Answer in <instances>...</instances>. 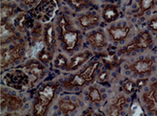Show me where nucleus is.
Instances as JSON below:
<instances>
[{"label": "nucleus", "instance_id": "f257e3e1", "mask_svg": "<svg viewBox=\"0 0 157 116\" xmlns=\"http://www.w3.org/2000/svg\"><path fill=\"white\" fill-rule=\"evenodd\" d=\"M58 88L56 84L46 85L42 90H40L36 98V102L33 105V114L37 116L46 115L48 105L54 99L55 92Z\"/></svg>", "mask_w": 157, "mask_h": 116}, {"label": "nucleus", "instance_id": "f03ea898", "mask_svg": "<svg viewBox=\"0 0 157 116\" xmlns=\"http://www.w3.org/2000/svg\"><path fill=\"white\" fill-rule=\"evenodd\" d=\"M59 27L61 31V40L67 51H72L78 42V33L67 29V23L65 17H61L59 21Z\"/></svg>", "mask_w": 157, "mask_h": 116}, {"label": "nucleus", "instance_id": "7ed1b4c3", "mask_svg": "<svg viewBox=\"0 0 157 116\" xmlns=\"http://www.w3.org/2000/svg\"><path fill=\"white\" fill-rule=\"evenodd\" d=\"M24 43L1 50V68L4 69L24 56Z\"/></svg>", "mask_w": 157, "mask_h": 116}, {"label": "nucleus", "instance_id": "20e7f679", "mask_svg": "<svg viewBox=\"0 0 157 116\" xmlns=\"http://www.w3.org/2000/svg\"><path fill=\"white\" fill-rule=\"evenodd\" d=\"M152 43H153V40L150 34L147 32H144L143 34H141L137 37V39L134 42L121 50V53H128V52H131L139 49L145 50L151 46Z\"/></svg>", "mask_w": 157, "mask_h": 116}, {"label": "nucleus", "instance_id": "39448f33", "mask_svg": "<svg viewBox=\"0 0 157 116\" xmlns=\"http://www.w3.org/2000/svg\"><path fill=\"white\" fill-rule=\"evenodd\" d=\"M1 109H4L5 107H8L12 111H16L19 110L23 107V100L17 96L14 95H10L8 94L5 93L4 90H1Z\"/></svg>", "mask_w": 157, "mask_h": 116}, {"label": "nucleus", "instance_id": "423d86ee", "mask_svg": "<svg viewBox=\"0 0 157 116\" xmlns=\"http://www.w3.org/2000/svg\"><path fill=\"white\" fill-rule=\"evenodd\" d=\"M153 64L154 61L151 58H143L139 59L136 62H134L132 65H130L129 70H132L134 73L136 74H145L149 73L153 70Z\"/></svg>", "mask_w": 157, "mask_h": 116}, {"label": "nucleus", "instance_id": "0eeeda50", "mask_svg": "<svg viewBox=\"0 0 157 116\" xmlns=\"http://www.w3.org/2000/svg\"><path fill=\"white\" fill-rule=\"evenodd\" d=\"M17 38L16 34L13 27L6 21L1 22L0 27V40L1 44H5L6 42H10L14 41Z\"/></svg>", "mask_w": 157, "mask_h": 116}, {"label": "nucleus", "instance_id": "6e6552de", "mask_svg": "<svg viewBox=\"0 0 157 116\" xmlns=\"http://www.w3.org/2000/svg\"><path fill=\"white\" fill-rule=\"evenodd\" d=\"M129 31H130V27L128 26H112L108 30L112 40L116 42L124 40L129 34Z\"/></svg>", "mask_w": 157, "mask_h": 116}, {"label": "nucleus", "instance_id": "1a4fd4ad", "mask_svg": "<svg viewBox=\"0 0 157 116\" xmlns=\"http://www.w3.org/2000/svg\"><path fill=\"white\" fill-rule=\"evenodd\" d=\"M143 100L147 106L149 112L157 115V100L155 98V89L152 88L149 92H146L143 95Z\"/></svg>", "mask_w": 157, "mask_h": 116}, {"label": "nucleus", "instance_id": "9d476101", "mask_svg": "<svg viewBox=\"0 0 157 116\" xmlns=\"http://www.w3.org/2000/svg\"><path fill=\"white\" fill-rule=\"evenodd\" d=\"M25 67H26V70H28L29 72H31L36 78V79L40 78L45 74L44 67L41 65V63L38 62V61L31 60V61L27 62Z\"/></svg>", "mask_w": 157, "mask_h": 116}, {"label": "nucleus", "instance_id": "9b49d317", "mask_svg": "<svg viewBox=\"0 0 157 116\" xmlns=\"http://www.w3.org/2000/svg\"><path fill=\"white\" fill-rule=\"evenodd\" d=\"M87 39L93 46L96 47V48H103L107 45L106 38L104 34L101 32H94L88 35Z\"/></svg>", "mask_w": 157, "mask_h": 116}, {"label": "nucleus", "instance_id": "f8f14e48", "mask_svg": "<svg viewBox=\"0 0 157 116\" xmlns=\"http://www.w3.org/2000/svg\"><path fill=\"white\" fill-rule=\"evenodd\" d=\"M91 53L89 51H85L82 53H79L75 56H74L73 58L71 59L70 64L68 65V70H75L77 68H79L80 66H82L85 61H87V59L90 58Z\"/></svg>", "mask_w": 157, "mask_h": 116}, {"label": "nucleus", "instance_id": "ddd939ff", "mask_svg": "<svg viewBox=\"0 0 157 116\" xmlns=\"http://www.w3.org/2000/svg\"><path fill=\"white\" fill-rule=\"evenodd\" d=\"M44 41L48 49H51L56 45V35L55 30L52 24H47L44 30Z\"/></svg>", "mask_w": 157, "mask_h": 116}, {"label": "nucleus", "instance_id": "4468645a", "mask_svg": "<svg viewBox=\"0 0 157 116\" xmlns=\"http://www.w3.org/2000/svg\"><path fill=\"white\" fill-rule=\"evenodd\" d=\"M127 103V99L125 96H120L114 103H112V105L109 106V115H120L124 108V106L126 105Z\"/></svg>", "mask_w": 157, "mask_h": 116}, {"label": "nucleus", "instance_id": "2eb2a0df", "mask_svg": "<svg viewBox=\"0 0 157 116\" xmlns=\"http://www.w3.org/2000/svg\"><path fill=\"white\" fill-rule=\"evenodd\" d=\"M78 21L82 27L90 28L99 22V15L96 14H89L86 15H82L81 17H79Z\"/></svg>", "mask_w": 157, "mask_h": 116}, {"label": "nucleus", "instance_id": "dca6fc26", "mask_svg": "<svg viewBox=\"0 0 157 116\" xmlns=\"http://www.w3.org/2000/svg\"><path fill=\"white\" fill-rule=\"evenodd\" d=\"M119 16V12L115 6H107L102 12V17L106 22H112Z\"/></svg>", "mask_w": 157, "mask_h": 116}, {"label": "nucleus", "instance_id": "f3484780", "mask_svg": "<svg viewBox=\"0 0 157 116\" xmlns=\"http://www.w3.org/2000/svg\"><path fill=\"white\" fill-rule=\"evenodd\" d=\"M6 77H9V78H14V81L11 82L10 86H12L13 87H16V86H19V87H22L23 86L25 85V80L27 79V77L24 75L23 72H19V71H14L13 74H8Z\"/></svg>", "mask_w": 157, "mask_h": 116}, {"label": "nucleus", "instance_id": "a211bd4d", "mask_svg": "<svg viewBox=\"0 0 157 116\" xmlns=\"http://www.w3.org/2000/svg\"><path fill=\"white\" fill-rule=\"evenodd\" d=\"M99 67V62H94L91 65H89L82 73H80V76L85 79L86 83L94 80V74L96 71Z\"/></svg>", "mask_w": 157, "mask_h": 116}, {"label": "nucleus", "instance_id": "6ab92c4d", "mask_svg": "<svg viewBox=\"0 0 157 116\" xmlns=\"http://www.w3.org/2000/svg\"><path fill=\"white\" fill-rule=\"evenodd\" d=\"M59 107L62 114H64L65 115H67L70 112H73L76 109L77 105L69 100L60 99L59 102Z\"/></svg>", "mask_w": 157, "mask_h": 116}, {"label": "nucleus", "instance_id": "aec40b11", "mask_svg": "<svg viewBox=\"0 0 157 116\" xmlns=\"http://www.w3.org/2000/svg\"><path fill=\"white\" fill-rule=\"evenodd\" d=\"M13 10H14V7L12 5H8V4L2 5L1 11H0L1 12V22L6 21L13 14Z\"/></svg>", "mask_w": 157, "mask_h": 116}, {"label": "nucleus", "instance_id": "412c9836", "mask_svg": "<svg viewBox=\"0 0 157 116\" xmlns=\"http://www.w3.org/2000/svg\"><path fill=\"white\" fill-rule=\"evenodd\" d=\"M155 6V0H139V7L140 11L136 14L137 16H141L145 11L151 9Z\"/></svg>", "mask_w": 157, "mask_h": 116}, {"label": "nucleus", "instance_id": "4be33fe9", "mask_svg": "<svg viewBox=\"0 0 157 116\" xmlns=\"http://www.w3.org/2000/svg\"><path fill=\"white\" fill-rule=\"evenodd\" d=\"M88 98L91 102L94 103H99L101 101V94L99 89L96 87H91L88 92Z\"/></svg>", "mask_w": 157, "mask_h": 116}, {"label": "nucleus", "instance_id": "5701e85b", "mask_svg": "<svg viewBox=\"0 0 157 116\" xmlns=\"http://www.w3.org/2000/svg\"><path fill=\"white\" fill-rule=\"evenodd\" d=\"M29 19L27 18V16H26V14H19L17 17H16V19H15V25H16V27L19 29V30H22V31H24V29L26 28V26H27V21H28Z\"/></svg>", "mask_w": 157, "mask_h": 116}, {"label": "nucleus", "instance_id": "b1692460", "mask_svg": "<svg viewBox=\"0 0 157 116\" xmlns=\"http://www.w3.org/2000/svg\"><path fill=\"white\" fill-rule=\"evenodd\" d=\"M51 58H52V53H50L48 50H41L38 54L39 60L43 64H48L51 60Z\"/></svg>", "mask_w": 157, "mask_h": 116}, {"label": "nucleus", "instance_id": "393cba45", "mask_svg": "<svg viewBox=\"0 0 157 116\" xmlns=\"http://www.w3.org/2000/svg\"><path fill=\"white\" fill-rule=\"evenodd\" d=\"M54 64H55V67L59 68V69H67L68 68L67 59V58L64 55H62V54H59L56 58Z\"/></svg>", "mask_w": 157, "mask_h": 116}, {"label": "nucleus", "instance_id": "a878e982", "mask_svg": "<svg viewBox=\"0 0 157 116\" xmlns=\"http://www.w3.org/2000/svg\"><path fill=\"white\" fill-rule=\"evenodd\" d=\"M135 83L132 80L127 79L125 81L122 82V87L125 90V92L128 94H130L135 90Z\"/></svg>", "mask_w": 157, "mask_h": 116}, {"label": "nucleus", "instance_id": "bb28decb", "mask_svg": "<svg viewBox=\"0 0 157 116\" xmlns=\"http://www.w3.org/2000/svg\"><path fill=\"white\" fill-rule=\"evenodd\" d=\"M103 62L107 65H111V66H114L117 62V57L115 55H112V56H108V57H105V58H102Z\"/></svg>", "mask_w": 157, "mask_h": 116}, {"label": "nucleus", "instance_id": "cd10ccee", "mask_svg": "<svg viewBox=\"0 0 157 116\" xmlns=\"http://www.w3.org/2000/svg\"><path fill=\"white\" fill-rule=\"evenodd\" d=\"M68 2L76 8H82L86 5V0H68Z\"/></svg>", "mask_w": 157, "mask_h": 116}, {"label": "nucleus", "instance_id": "c85d7f7f", "mask_svg": "<svg viewBox=\"0 0 157 116\" xmlns=\"http://www.w3.org/2000/svg\"><path fill=\"white\" fill-rule=\"evenodd\" d=\"M149 28L154 30V31H157V17L152 19L150 22H149V24H148Z\"/></svg>", "mask_w": 157, "mask_h": 116}, {"label": "nucleus", "instance_id": "c756f323", "mask_svg": "<svg viewBox=\"0 0 157 116\" xmlns=\"http://www.w3.org/2000/svg\"><path fill=\"white\" fill-rule=\"evenodd\" d=\"M107 78H108V73H107V72H105V71L101 72V73L99 75V77H98L99 81H101V82L105 81V80L107 79Z\"/></svg>", "mask_w": 157, "mask_h": 116}, {"label": "nucleus", "instance_id": "7c9ffc66", "mask_svg": "<svg viewBox=\"0 0 157 116\" xmlns=\"http://www.w3.org/2000/svg\"><path fill=\"white\" fill-rule=\"evenodd\" d=\"M146 83H147V79L146 78L145 79H139L138 81L136 82V86L138 87H143V86H145V85H146Z\"/></svg>", "mask_w": 157, "mask_h": 116}, {"label": "nucleus", "instance_id": "2f4dec72", "mask_svg": "<svg viewBox=\"0 0 157 116\" xmlns=\"http://www.w3.org/2000/svg\"><path fill=\"white\" fill-rule=\"evenodd\" d=\"M25 5H33L36 0H22Z\"/></svg>", "mask_w": 157, "mask_h": 116}, {"label": "nucleus", "instance_id": "473e14b6", "mask_svg": "<svg viewBox=\"0 0 157 116\" xmlns=\"http://www.w3.org/2000/svg\"><path fill=\"white\" fill-rule=\"evenodd\" d=\"M151 86H152V88H154V89H155V90H156L157 89V80L155 82V83H153Z\"/></svg>", "mask_w": 157, "mask_h": 116}, {"label": "nucleus", "instance_id": "72a5a7b5", "mask_svg": "<svg viewBox=\"0 0 157 116\" xmlns=\"http://www.w3.org/2000/svg\"><path fill=\"white\" fill-rule=\"evenodd\" d=\"M2 1H4V0H2Z\"/></svg>", "mask_w": 157, "mask_h": 116}]
</instances>
